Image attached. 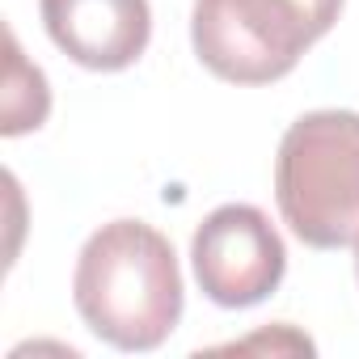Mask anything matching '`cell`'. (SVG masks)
<instances>
[{
  "label": "cell",
  "instance_id": "cell-1",
  "mask_svg": "<svg viewBox=\"0 0 359 359\" xmlns=\"http://www.w3.org/2000/svg\"><path fill=\"white\" fill-rule=\"evenodd\" d=\"M81 321L114 351H156L182 321V271L169 237L144 220L102 224L76 258Z\"/></svg>",
  "mask_w": 359,
  "mask_h": 359
},
{
  "label": "cell",
  "instance_id": "cell-2",
  "mask_svg": "<svg viewBox=\"0 0 359 359\" xmlns=\"http://www.w3.org/2000/svg\"><path fill=\"white\" fill-rule=\"evenodd\" d=\"M275 199L283 224L313 250H342L359 237V114H300L275 156Z\"/></svg>",
  "mask_w": 359,
  "mask_h": 359
},
{
  "label": "cell",
  "instance_id": "cell-3",
  "mask_svg": "<svg viewBox=\"0 0 359 359\" xmlns=\"http://www.w3.org/2000/svg\"><path fill=\"white\" fill-rule=\"evenodd\" d=\"M338 13L342 0H195L191 43L220 81L271 85L334 30Z\"/></svg>",
  "mask_w": 359,
  "mask_h": 359
},
{
  "label": "cell",
  "instance_id": "cell-4",
  "mask_svg": "<svg viewBox=\"0 0 359 359\" xmlns=\"http://www.w3.org/2000/svg\"><path fill=\"white\" fill-rule=\"evenodd\" d=\"M191 266L212 304L250 309L283 283L287 250L266 212L250 203H224L195 229Z\"/></svg>",
  "mask_w": 359,
  "mask_h": 359
},
{
  "label": "cell",
  "instance_id": "cell-5",
  "mask_svg": "<svg viewBox=\"0 0 359 359\" xmlns=\"http://www.w3.org/2000/svg\"><path fill=\"white\" fill-rule=\"evenodd\" d=\"M51 43L89 72L131 68L152 39L148 0H39Z\"/></svg>",
  "mask_w": 359,
  "mask_h": 359
},
{
  "label": "cell",
  "instance_id": "cell-6",
  "mask_svg": "<svg viewBox=\"0 0 359 359\" xmlns=\"http://www.w3.org/2000/svg\"><path fill=\"white\" fill-rule=\"evenodd\" d=\"M5 43H9V64H5V123H0V131H5V135L39 131L47 123V110H51L47 76L22 55L13 30H9Z\"/></svg>",
  "mask_w": 359,
  "mask_h": 359
},
{
  "label": "cell",
  "instance_id": "cell-7",
  "mask_svg": "<svg viewBox=\"0 0 359 359\" xmlns=\"http://www.w3.org/2000/svg\"><path fill=\"white\" fill-rule=\"evenodd\" d=\"M355 275H359V237H355Z\"/></svg>",
  "mask_w": 359,
  "mask_h": 359
}]
</instances>
